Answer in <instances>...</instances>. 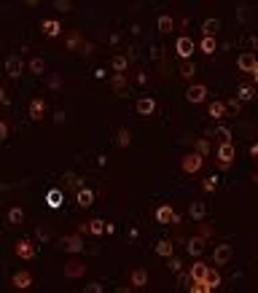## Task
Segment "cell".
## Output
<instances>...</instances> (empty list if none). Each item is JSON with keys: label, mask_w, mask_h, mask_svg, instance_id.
Returning a JSON list of instances; mask_svg holds the SVG:
<instances>
[{"label": "cell", "mask_w": 258, "mask_h": 293, "mask_svg": "<svg viewBox=\"0 0 258 293\" xmlns=\"http://www.w3.org/2000/svg\"><path fill=\"white\" fill-rule=\"evenodd\" d=\"M237 67L242 73H248V76L253 78V84L258 81V57L253 51H242V54L237 57Z\"/></svg>", "instance_id": "1"}, {"label": "cell", "mask_w": 258, "mask_h": 293, "mask_svg": "<svg viewBox=\"0 0 258 293\" xmlns=\"http://www.w3.org/2000/svg\"><path fill=\"white\" fill-rule=\"evenodd\" d=\"M202 167H204V156H202V153H197V151L186 153V156L180 159V170L186 172V175H197Z\"/></svg>", "instance_id": "2"}, {"label": "cell", "mask_w": 258, "mask_h": 293, "mask_svg": "<svg viewBox=\"0 0 258 293\" xmlns=\"http://www.w3.org/2000/svg\"><path fill=\"white\" fill-rule=\"evenodd\" d=\"M215 159L221 162V170H229L231 167V162L237 159V148H234V143H221L215 151Z\"/></svg>", "instance_id": "3"}, {"label": "cell", "mask_w": 258, "mask_h": 293, "mask_svg": "<svg viewBox=\"0 0 258 293\" xmlns=\"http://www.w3.org/2000/svg\"><path fill=\"white\" fill-rule=\"evenodd\" d=\"M231 258H234V248L229 242L215 245V250H213V264L215 266H226V264H231Z\"/></svg>", "instance_id": "4"}, {"label": "cell", "mask_w": 258, "mask_h": 293, "mask_svg": "<svg viewBox=\"0 0 258 293\" xmlns=\"http://www.w3.org/2000/svg\"><path fill=\"white\" fill-rule=\"evenodd\" d=\"M22 70H25L22 54H8L5 57V76L8 78H22Z\"/></svg>", "instance_id": "5"}, {"label": "cell", "mask_w": 258, "mask_h": 293, "mask_svg": "<svg viewBox=\"0 0 258 293\" xmlns=\"http://www.w3.org/2000/svg\"><path fill=\"white\" fill-rule=\"evenodd\" d=\"M153 218H156L159 223H164V226H170V223H180V215H177L170 205H159L156 212H153Z\"/></svg>", "instance_id": "6"}, {"label": "cell", "mask_w": 258, "mask_h": 293, "mask_svg": "<svg viewBox=\"0 0 258 293\" xmlns=\"http://www.w3.org/2000/svg\"><path fill=\"white\" fill-rule=\"evenodd\" d=\"M186 100L191 102V105H199V102L207 100V86L204 84H191L186 89Z\"/></svg>", "instance_id": "7"}, {"label": "cell", "mask_w": 258, "mask_h": 293, "mask_svg": "<svg viewBox=\"0 0 258 293\" xmlns=\"http://www.w3.org/2000/svg\"><path fill=\"white\" fill-rule=\"evenodd\" d=\"M135 113L137 116H153V113H156V100H153L151 94L140 97V100L135 102Z\"/></svg>", "instance_id": "8"}, {"label": "cell", "mask_w": 258, "mask_h": 293, "mask_svg": "<svg viewBox=\"0 0 258 293\" xmlns=\"http://www.w3.org/2000/svg\"><path fill=\"white\" fill-rule=\"evenodd\" d=\"M175 54L180 57V59H191L194 57V41L188 35H180L175 41Z\"/></svg>", "instance_id": "9"}, {"label": "cell", "mask_w": 258, "mask_h": 293, "mask_svg": "<svg viewBox=\"0 0 258 293\" xmlns=\"http://www.w3.org/2000/svg\"><path fill=\"white\" fill-rule=\"evenodd\" d=\"M62 248L76 256V253H84V250H86V245H84V237H81V234H67V237L62 239Z\"/></svg>", "instance_id": "10"}, {"label": "cell", "mask_w": 258, "mask_h": 293, "mask_svg": "<svg viewBox=\"0 0 258 293\" xmlns=\"http://www.w3.org/2000/svg\"><path fill=\"white\" fill-rule=\"evenodd\" d=\"M14 253L22 258V261H32V258H35V248H32L30 239H19V242L14 245Z\"/></svg>", "instance_id": "11"}, {"label": "cell", "mask_w": 258, "mask_h": 293, "mask_svg": "<svg viewBox=\"0 0 258 293\" xmlns=\"http://www.w3.org/2000/svg\"><path fill=\"white\" fill-rule=\"evenodd\" d=\"M11 285H14L16 291H27V288H32V274L27 272V269H22V272H16L14 277H11Z\"/></svg>", "instance_id": "12"}, {"label": "cell", "mask_w": 258, "mask_h": 293, "mask_svg": "<svg viewBox=\"0 0 258 293\" xmlns=\"http://www.w3.org/2000/svg\"><path fill=\"white\" fill-rule=\"evenodd\" d=\"M129 285H132V288H137V291L145 288V285H148V272H145V269H143V266L132 269V272H129Z\"/></svg>", "instance_id": "13"}, {"label": "cell", "mask_w": 258, "mask_h": 293, "mask_svg": "<svg viewBox=\"0 0 258 293\" xmlns=\"http://www.w3.org/2000/svg\"><path fill=\"white\" fill-rule=\"evenodd\" d=\"M111 86L113 91H116L118 97H127L129 94V84H127V73H116V76L111 78Z\"/></svg>", "instance_id": "14"}, {"label": "cell", "mask_w": 258, "mask_h": 293, "mask_svg": "<svg viewBox=\"0 0 258 293\" xmlns=\"http://www.w3.org/2000/svg\"><path fill=\"white\" fill-rule=\"evenodd\" d=\"M41 30H43L46 38H59V35H62L59 19H43V22H41Z\"/></svg>", "instance_id": "15"}, {"label": "cell", "mask_w": 258, "mask_h": 293, "mask_svg": "<svg viewBox=\"0 0 258 293\" xmlns=\"http://www.w3.org/2000/svg\"><path fill=\"white\" fill-rule=\"evenodd\" d=\"M253 97H256V84H253V81L237 86V100H239V102H250Z\"/></svg>", "instance_id": "16"}, {"label": "cell", "mask_w": 258, "mask_h": 293, "mask_svg": "<svg viewBox=\"0 0 258 293\" xmlns=\"http://www.w3.org/2000/svg\"><path fill=\"white\" fill-rule=\"evenodd\" d=\"M84 274H86V264H78V261L65 264V277L67 280H78V277H84Z\"/></svg>", "instance_id": "17"}, {"label": "cell", "mask_w": 258, "mask_h": 293, "mask_svg": "<svg viewBox=\"0 0 258 293\" xmlns=\"http://www.w3.org/2000/svg\"><path fill=\"white\" fill-rule=\"evenodd\" d=\"M188 215H191L194 221H204V215H207V205H204L202 199H194V202L188 205Z\"/></svg>", "instance_id": "18"}, {"label": "cell", "mask_w": 258, "mask_h": 293, "mask_svg": "<svg viewBox=\"0 0 258 293\" xmlns=\"http://www.w3.org/2000/svg\"><path fill=\"white\" fill-rule=\"evenodd\" d=\"M186 250H188V256H194V258L202 256V250H204V237H202V234H199V237H191V239H188Z\"/></svg>", "instance_id": "19"}, {"label": "cell", "mask_w": 258, "mask_h": 293, "mask_svg": "<svg viewBox=\"0 0 258 293\" xmlns=\"http://www.w3.org/2000/svg\"><path fill=\"white\" fill-rule=\"evenodd\" d=\"M221 274L215 272L213 266H207V272H204V285H207V291H215V288H221Z\"/></svg>", "instance_id": "20"}, {"label": "cell", "mask_w": 258, "mask_h": 293, "mask_svg": "<svg viewBox=\"0 0 258 293\" xmlns=\"http://www.w3.org/2000/svg\"><path fill=\"white\" fill-rule=\"evenodd\" d=\"M215 49H218V41H215V35H204L202 41H199V51H202V54L213 57V54H215Z\"/></svg>", "instance_id": "21"}, {"label": "cell", "mask_w": 258, "mask_h": 293, "mask_svg": "<svg viewBox=\"0 0 258 293\" xmlns=\"http://www.w3.org/2000/svg\"><path fill=\"white\" fill-rule=\"evenodd\" d=\"M207 116L213 118V121H221L223 116H226V105H223L221 100H215V102H210V108H207Z\"/></svg>", "instance_id": "22"}, {"label": "cell", "mask_w": 258, "mask_h": 293, "mask_svg": "<svg viewBox=\"0 0 258 293\" xmlns=\"http://www.w3.org/2000/svg\"><path fill=\"white\" fill-rule=\"evenodd\" d=\"M78 207H91L94 205V191L91 188H78Z\"/></svg>", "instance_id": "23"}, {"label": "cell", "mask_w": 258, "mask_h": 293, "mask_svg": "<svg viewBox=\"0 0 258 293\" xmlns=\"http://www.w3.org/2000/svg\"><path fill=\"white\" fill-rule=\"evenodd\" d=\"M62 199H65V197H62L59 188H51V191L46 194V205H49L51 210H59L62 207Z\"/></svg>", "instance_id": "24"}, {"label": "cell", "mask_w": 258, "mask_h": 293, "mask_svg": "<svg viewBox=\"0 0 258 293\" xmlns=\"http://www.w3.org/2000/svg\"><path fill=\"white\" fill-rule=\"evenodd\" d=\"M43 113H46V102L43 100H32L30 102V118H32V121H41Z\"/></svg>", "instance_id": "25"}, {"label": "cell", "mask_w": 258, "mask_h": 293, "mask_svg": "<svg viewBox=\"0 0 258 293\" xmlns=\"http://www.w3.org/2000/svg\"><path fill=\"white\" fill-rule=\"evenodd\" d=\"M156 27H159V32H164V35H167V32L175 30V19H172L170 14H162V16H159V22H156Z\"/></svg>", "instance_id": "26"}, {"label": "cell", "mask_w": 258, "mask_h": 293, "mask_svg": "<svg viewBox=\"0 0 258 293\" xmlns=\"http://www.w3.org/2000/svg\"><path fill=\"white\" fill-rule=\"evenodd\" d=\"M172 250H175V242H172V239H159L156 242V256L167 258V256H172Z\"/></svg>", "instance_id": "27"}, {"label": "cell", "mask_w": 258, "mask_h": 293, "mask_svg": "<svg viewBox=\"0 0 258 293\" xmlns=\"http://www.w3.org/2000/svg\"><path fill=\"white\" fill-rule=\"evenodd\" d=\"M204 272H207V264H202L197 258L194 266H191V272H188V280H204Z\"/></svg>", "instance_id": "28"}, {"label": "cell", "mask_w": 258, "mask_h": 293, "mask_svg": "<svg viewBox=\"0 0 258 293\" xmlns=\"http://www.w3.org/2000/svg\"><path fill=\"white\" fill-rule=\"evenodd\" d=\"M27 70H30L32 76H43V73H46V62H43V57H32L30 65H27Z\"/></svg>", "instance_id": "29"}, {"label": "cell", "mask_w": 258, "mask_h": 293, "mask_svg": "<svg viewBox=\"0 0 258 293\" xmlns=\"http://www.w3.org/2000/svg\"><path fill=\"white\" fill-rule=\"evenodd\" d=\"M111 67H113L116 73H127V70H129V59H127L124 54H116V57L111 59Z\"/></svg>", "instance_id": "30"}, {"label": "cell", "mask_w": 258, "mask_h": 293, "mask_svg": "<svg viewBox=\"0 0 258 293\" xmlns=\"http://www.w3.org/2000/svg\"><path fill=\"white\" fill-rule=\"evenodd\" d=\"M218 30H221V19H204L202 22V32H204V35H215Z\"/></svg>", "instance_id": "31"}, {"label": "cell", "mask_w": 258, "mask_h": 293, "mask_svg": "<svg viewBox=\"0 0 258 293\" xmlns=\"http://www.w3.org/2000/svg\"><path fill=\"white\" fill-rule=\"evenodd\" d=\"M194 73H197V65H194L191 59H183V65H180V76L186 78V81H191Z\"/></svg>", "instance_id": "32"}, {"label": "cell", "mask_w": 258, "mask_h": 293, "mask_svg": "<svg viewBox=\"0 0 258 293\" xmlns=\"http://www.w3.org/2000/svg\"><path fill=\"white\" fill-rule=\"evenodd\" d=\"M86 232L94 234V237H100V234H105V221H100V218H94V221L86 226Z\"/></svg>", "instance_id": "33"}, {"label": "cell", "mask_w": 258, "mask_h": 293, "mask_svg": "<svg viewBox=\"0 0 258 293\" xmlns=\"http://www.w3.org/2000/svg\"><path fill=\"white\" fill-rule=\"evenodd\" d=\"M129 143H132L129 129H118V132H116V146H118V148H129Z\"/></svg>", "instance_id": "34"}, {"label": "cell", "mask_w": 258, "mask_h": 293, "mask_svg": "<svg viewBox=\"0 0 258 293\" xmlns=\"http://www.w3.org/2000/svg\"><path fill=\"white\" fill-rule=\"evenodd\" d=\"M22 221H25V210H22V207H11V210H8V223L19 226Z\"/></svg>", "instance_id": "35"}, {"label": "cell", "mask_w": 258, "mask_h": 293, "mask_svg": "<svg viewBox=\"0 0 258 293\" xmlns=\"http://www.w3.org/2000/svg\"><path fill=\"white\" fill-rule=\"evenodd\" d=\"M78 46H81V35H78L76 30H73V32H67V49H73V51H76Z\"/></svg>", "instance_id": "36"}, {"label": "cell", "mask_w": 258, "mask_h": 293, "mask_svg": "<svg viewBox=\"0 0 258 293\" xmlns=\"http://www.w3.org/2000/svg\"><path fill=\"white\" fill-rule=\"evenodd\" d=\"M215 135L221 137V143H231V129H229V126H218Z\"/></svg>", "instance_id": "37"}, {"label": "cell", "mask_w": 258, "mask_h": 293, "mask_svg": "<svg viewBox=\"0 0 258 293\" xmlns=\"http://www.w3.org/2000/svg\"><path fill=\"white\" fill-rule=\"evenodd\" d=\"M202 188H204V191H207V194H213L215 188H218V177H215V175H213V177H204Z\"/></svg>", "instance_id": "38"}, {"label": "cell", "mask_w": 258, "mask_h": 293, "mask_svg": "<svg viewBox=\"0 0 258 293\" xmlns=\"http://www.w3.org/2000/svg\"><path fill=\"white\" fill-rule=\"evenodd\" d=\"M180 266H183V261H180V258L167 256V269H170V272H180Z\"/></svg>", "instance_id": "39"}, {"label": "cell", "mask_w": 258, "mask_h": 293, "mask_svg": "<svg viewBox=\"0 0 258 293\" xmlns=\"http://www.w3.org/2000/svg\"><path fill=\"white\" fill-rule=\"evenodd\" d=\"M197 153H202V156H207L210 153V143L207 140H197V148H194Z\"/></svg>", "instance_id": "40"}, {"label": "cell", "mask_w": 258, "mask_h": 293, "mask_svg": "<svg viewBox=\"0 0 258 293\" xmlns=\"http://www.w3.org/2000/svg\"><path fill=\"white\" fill-rule=\"evenodd\" d=\"M223 105H226V108H231V111H237V113L242 111V102H239L237 97H231V100H229V102H223Z\"/></svg>", "instance_id": "41"}, {"label": "cell", "mask_w": 258, "mask_h": 293, "mask_svg": "<svg viewBox=\"0 0 258 293\" xmlns=\"http://www.w3.org/2000/svg\"><path fill=\"white\" fill-rule=\"evenodd\" d=\"M54 8L57 11H70L73 5H70V0H54Z\"/></svg>", "instance_id": "42"}, {"label": "cell", "mask_w": 258, "mask_h": 293, "mask_svg": "<svg viewBox=\"0 0 258 293\" xmlns=\"http://www.w3.org/2000/svg\"><path fill=\"white\" fill-rule=\"evenodd\" d=\"M49 86H51L54 91H59V89H62V78H59V76H49Z\"/></svg>", "instance_id": "43"}, {"label": "cell", "mask_w": 258, "mask_h": 293, "mask_svg": "<svg viewBox=\"0 0 258 293\" xmlns=\"http://www.w3.org/2000/svg\"><path fill=\"white\" fill-rule=\"evenodd\" d=\"M102 291H105V288H102L100 283H89V285H86V293H102Z\"/></svg>", "instance_id": "44"}, {"label": "cell", "mask_w": 258, "mask_h": 293, "mask_svg": "<svg viewBox=\"0 0 258 293\" xmlns=\"http://www.w3.org/2000/svg\"><path fill=\"white\" fill-rule=\"evenodd\" d=\"M81 51H84L86 57H89V54H94V43H81Z\"/></svg>", "instance_id": "45"}, {"label": "cell", "mask_w": 258, "mask_h": 293, "mask_svg": "<svg viewBox=\"0 0 258 293\" xmlns=\"http://www.w3.org/2000/svg\"><path fill=\"white\" fill-rule=\"evenodd\" d=\"M5 137H8V124L0 121V140H5Z\"/></svg>", "instance_id": "46"}, {"label": "cell", "mask_w": 258, "mask_h": 293, "mask_svg": "<svg viewBox=\"0 0 258 293\" xmlns=\"http://www.w3.org/2000/svg\"><path fill=\"white\" fill-rule=\"evenodd\" d=\"M199 223H202V237L207 239V237H210V234H213V232H210V226H204V221H199Z\"/></svg>", "instance_id": "47"}, {"label": "cell", "mask_w": 258, "mask_h": 293, "mask_svg": "<svg viewBox=\"0 0 258 293\" xmlns=\"http://www.w3.org/2000/svg\"><path fill=\"white\" fill-rule=\"evenodd\" d=\"M0 102H3V105H8V94H5L3 86H0Z\"/></svg>", "instance_id": "48"}, {"label": "cell", "mask_w": 258, "mask_h": 293, "mask_svg": "<svg viewBox=\"0 0 258 293\" xmlns=\"http://www.w3.org/2000/svg\"><path fill=\"white\" fill-rule=\"evenodd\" d=\"M38 237H41V239H49V232H46V229L41 226V229H38Z\"/></svg>", "instance_id": "49"}, {"label": "cell", "mask_w": 258, "mask_h": 293, "mask_svg": "<svg viewBox=\"0 0 258 293\" xmlns=\"http://www.w3.org/2000/svg\"><path fill=\"white\" fill-rule=\"evenodd\" d=\"M38 3H41V0H25V5H30V8H35Z\"/></svg>", "instance_id": "50"}]
</instances>
